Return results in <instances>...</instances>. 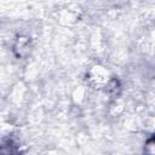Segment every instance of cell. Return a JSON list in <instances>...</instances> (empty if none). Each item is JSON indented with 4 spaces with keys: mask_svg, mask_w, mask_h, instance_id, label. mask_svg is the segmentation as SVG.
Returning <instances> with one entry per match:
<instances>
[{
    "mask_svg": "<svg viewBox=\"0 0 155 155\" xmlns=\"http://www.w3.org/2000/svg\"><path fill=\"white\" fill-rule=\"evenodd\" d=\"M0 155H19V154L12 145H1Z\"/></svg>",
    "mask_w": 155,
    "mask_h": 155,
    "instance_id": "6da1fadb",
    "label": "cell"
}]
</instances>
